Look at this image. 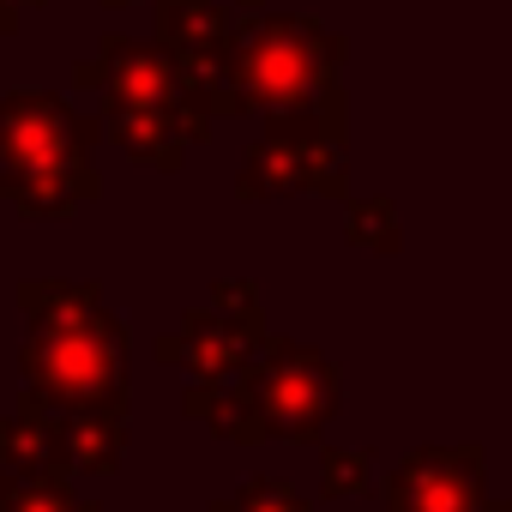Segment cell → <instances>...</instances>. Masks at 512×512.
Returning <instances> with one entry per match:
<instances>
[{
    "mask_svg": "<svg viewBox=\"0 0 512 512\" xmlns=\"http://www.w3.org/2000/svg\"><path fill=\"white\" fill-rule=\"evenodd\" d=\"M25 398L43 410H127L133 398V356L127 320L103 302L97 284L67 278H25Z\"/></svg>",
    "mask_w": 512,
    "mask_h": 512,
    "instance_id": "obj_1",
    "label": "cell"
},
{
    "mask_svg": "<svg viewBox=\"0 0 512 512\" xmlns=\"http://www.w3.org/2000/svg\"><path fill=\"white\" fill-rule=\"evenodd\" d=\"M97 121L79 115L55 91H7L0 97V199L25 217H67L103 193L91 163Z\"/></svg>",
    "mask_w": 512,
    "mask_h": 512,
    "instance_id": "obj_2",
    "label": "cell"
},
{
    "mask_svg": "<svg viewBox=\"0 0 512 512\" xmlns=\"http://www.w3.org/2000/svg\"><path fill=\"white\" fill-rule=\"evenodd\" d=\"M344 37L302 13H235L229 25V91L235 115H290L338 91Z\"/></svg>",
    "mask_w": 512,
    "mask_h": 512,
    "instance_id": "obj_3",
    "label": "cell"
},
{
    "mask_svg": "<svg viewBox=\"0 0 512 512\" xmlns=\"http://www.w3.org/2000/svg\"><path fill=\"white\" fill-rule=\"evenodd\" d=\"M350 187V157H344V91H332L314 109L266 115V133L241 157L235 193L241 199H344Z\"/></svg>",
    "mask_w": 512,
    "mask_h": 512,
    "instance_id": "obj_4",
    "label": "cell"
},
{
    "mask_svg": "<svg viewBox=\"0 0 512 512\" xmlns=\"http://www.w3.org/2000/svg\"><path fill=\"white\" fill-rule=\"evenodd\" d=\"M235 380H241L253 416H260L266 440H320V428L344 410V374L320 350L272 338V332L235 368Z\"/></svg>",
    "mask_w": 512,
    "mask_h": 512,
    "instance_id": "obj_5",
    "label": "cell"
},
{
    "mask_svg": "<svg viewBox=\"0 0 512 512\" xmlns=\"http://www.w3.org/2000/svg\"><path fill=\"white\" fill-rule=\"evenodd\" d=\"M386 512H476L488 494L482 446H422L380 482Z\"/></svg>",
    "mask_w": 512,
    "mask_h": 512,
    "instance_id": "obj_6",
    "label": "cell"
},
{
    "mask_svg": "<svg viewBox=\"0 0 512 512\" xmlns=\"http://www.w3.org/2000/svg\"><path fill=\"white\" fill-rule=\"evenodd\" d=\"M73 85L103 91V109H169L175 115V103H181L169 55L157 43H133V37H103L97 55L73 67Z\"/></svg>",
    "mask_w": 512,
    "mask_h": 512,
    "instance_id": "obj_7",
    "label": "cell"
},
{
    "mask_svg": "<svg viewBox=\"0 0 512 512\" xmlns=\"http://www.w3.org/2000/svg\"><path fill=\"white\" fill-rule=\"evenodd\" d=\"M260 344H266V332H247V326L223 320L217 308H187L175 320V332L157 344V362H169V368L181 362L193 380H223V374H235Z\"/></svg>",
    "mask_w": 512,
    "mask_h": 512,
    "instance_id": "obj_8",
    "label": "cell"
},
{
    "mask_svg": "<svg viewBox=\"0 0 512 512\" xmlns=\"http://www.w3.org/2000/svg\"><path fill=\"white\" fill-rule=\"evenodd\" d=\"M67 476H109L127 452V410H49Z\"/></svg>",
    "mask_w": 512,
    "mask_h": 512,
    "instance_id": "obj_9",
    "label": "cell"
},
{
    "mask_svg": "<svg viewBox=\"0 0 512 512\" xmlns=\"http://www.w3.org/2000/svg\"><path fill=\"white\" fill-rule=\"evenodd\" d=\"M103 139H115L127 157H139L145 169L157 175H175L181 157H187V139H181V121L169 109H103L97 121Z\"/></svg>",
    "mask_w": 512,
    "mask_h": 512,
    "instance_id": "obj_10",
    "label": "cell"
},
{
    "mask_svg": "<svg viewBox=\"0 0 512 512\" xmlns=\"http://www.w3.org/2000/svg\"><path fill=\"white\" fill-rule=\"evenodd\" d=\"M0 470H13V476H67L49 410L37 398H19V410L0 416Z\"/></svg>",
    "mask_w": 512,
    "mask_h": 512,
    "instance_id": "obj_11",
    "label": "cell"
},
{
    "mask_svg": "<svg viewBox=\"0 0 512 512\" xmlns=\"http://www.w3.org/2000/svg\"><path fill=\"white\" fill-rule=\"evenodd\" d=\"M0 512H103V506L73 494L67 476H13V470H0Z\"/></svg>",
    "mask_w": 512,
    "mask_h": 512,
    "instance_id": "obj_12",
    "label": "cell"
},
{
    "mask_svg": "<svg viewBox=\"0 0 512 512\" xmlns=\"http://www.w3.org/2000/svg\"><path fill=\"white\" fill-rule=\"evenodd\" d=\"M344 235L356 247H374V253H398L404 247V229H398V205L392 199H350L344 211Z\"/></svg>",
    "mask_w": 512,
    "mask_h": 512,
    "instance_id": "obj_13",
    "label": "cell"
},
{
    "mask_svg": "<svg viewBox=\"0 0 512 512\" xmlns=\"http://www.w3.org/2000/svg\"><path fill=\"white\" fill-rule=\"evenodd\" d=\"M374 488V452H350V446H326L320 452V494L326 500H350Z\"/></svg>",
    "mask_w": 512,
    "mask_h": 512,
    "instance_id": "obj_14",
    "label": "cell"
},
{
    "mask_svg": "<svg viewBox=\"0 0 512 512\" xmlns=\"http://www.w3.org/2000/svg\"><path fill=\"white\" fill-rule=\"evenodd\" d=\"M211 512H308V500L284 476H247L235 494L211 500Z\"/></svg>",
    "mask_w": 512,
    "mask_h": 512,
    "instance_id": "obj_15",
    "label": "cell"
},
{
    "mask_svg": "<svg viewBox=\"0 0 512 512\" xmlns=\"http://www.w3.org/2000/svg\"><path fill=\"white\" fill-rule=\"evenodd\" d=\"M211 308H217L223 320L247 326V332H266V314H260V290H253L247 278H217V284H211Z\"/></svg>",
    "mask_w": 512,
    "mask_h": 512,
    "instance_id": "obj_16",
    "label": "cell"
},
{
    "mask_svg": "<svg viewBox=\"0 0 512 512\" xmlns=\"http://www.w3.org/2000/svg\"><path fill=\"white\" fill-rule=\"evenodd\" d=\"M37 7H43V0H0V37H13Z\"/></svg>",
    "mask_w": 512,
    "mask_h": 512,
    "instance_id": "obj_17",
    "label": "cell"
},
{
    "mask_svg": "<svg viewBox=\"0 0 512 512\" xmlns=\"http://www.w3.org/2000/svg\"><path fill=\"white\" fill-rule=\"evenodd\" d=\"M103 7H127V0H103Z\"/></svg>",
    "mask_w": 512,
    "mask_h": 512,
    "instance_id": "obj_18",
    "label": "cell"
}]
</instances>
